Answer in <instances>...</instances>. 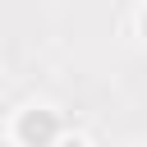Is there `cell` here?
<instances>
[{"label": "cell", "instance_id": "2", "mask_svg": "<svg viewBox=\"0 0 147 147\" xmlns=\"http://www.w3.org/2000/svg\"><path fill=\"white\" fill-rule=\"evenodd\" d=\"M55 147H87L83 138H64V142H55Z\"/></svg>", "mask_w": 147, "mask_h": 147}, {"label": "cell", "instance_id": "3", "mask_svg": "<svg viewBox=\"0 0 147 147\" xmlns=\"http://www.w3.org/2000/svg\"><path fill=\"white\" fill-rule=\"evenodd\" d=\"M142 37H147V14H142Z\"/></svg>", "mask_w": 147, "mask_h": 147}, {"label": "cell", "instance_id": "1", "mask_svg": "<svg viewBox=\"0 0 147 147\" xmlns=\"http://www.w3.org/2000/svg\"><path fill=\"white\" fill-rule=\"evenodd\" d=\"M18 142L23 147H55L60 142V119L51 110H23L18 119Z\"/></svg>", "mask_w": 147, "mask_h": 147}, {"label": "cell", "instance_id": "4", "mask_svg": "<svg viewBox=\"0 0 147 147\" xmlns=\"http://www.w3.org/2000/svg\"><path fill=\"white\" fill-rule=\"evenodd\" d=\"M0 147H9V142H5V138H0Z\"/></svg>", "mask_w": 147, "mask_h": 147}]
</instances>
